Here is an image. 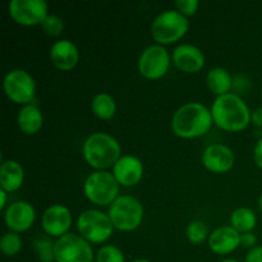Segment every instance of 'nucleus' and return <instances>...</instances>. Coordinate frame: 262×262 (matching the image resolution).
<instances>
[{"mask_svg": "<svg viewBox=\"0 0 262 262\" xmlns=\"http://www.w3.org/2000/svg\"><path fill=\"white\" fill-rule=\"evenodd\" d=\"M252 112L245 100L237 94L223 95L215 99L211 106L212 120L222 129L228 132H239L246 129L251 122Z\"/></svg>", "mask_w": 262, "mask_h": 262, "instance_id": "nucleus-1", "label": "nucleus"}, {"mask_svg": "<svg viewBox=\"0 0 262 262\" xmlns=\"http://www.w3.org/2000/svg\"><path fill=\"white\" fill-rule=\"evenodd\" d=\"M212 123L211 110L201 102H188L174 113L171 129L181 138H196L206 135Z\"/></svg>", "mask_w": 262, "mask_h": 262, "instance_id": "nucleus-2", "label": "nucleus"}, {"mask_svg": "<svg viewBox=\"0 0 262 262\" xmlns=\"http://www.w3.org/2000/svg\"><path fill=\"white\" fill-rule=\"evenodd\" d=\"M83 156L90 166L96 170H106L117 164L120 156V146L113 136L96 132L87 137L83 143Z\"/></svg>", "mask_w": 262, "mask_h": 262, "instance_id": "nucleus-3", "label": "nucleus"}, {"mask_svg": "<svg viewBox=\"0 0 262 262\" xmlns=\"http://www.w3.org/2000/svg\"><path fill=\"white\" fill-rule=\"evenodd\" d=\"M189 28L186 15L178 10L168 9L158 15L151 25V35L159 45L173 43L183 37Z\"/></svg>", "mask_w": 262, "mask_h": 262, "instance_id": "nucleus-4", "label": "nucleus"}, {"mask_svg": "<svg viewBox=\"0 0 262 262\" xmlns=\"http://www.w3.org/2000/svg\"><path fill=\"white\" fill-rule=\"evenodd\" d=\"M83 191L92 204L106 206L112 205L119 197V183L113 173L106 170H96L86 178Z\"/></svg>", "mask_w": 262, "mask_h": 262, "instance_id": "nucleus-5", "label": "nucleus"}, {"mask_svg": "<svg viewBox=\"0 0 262 262\" xmlns=\"http://www.w3.org/2000/svg\"><path fill=\"white\" fill-rule=\"evenodd\" d=\"M107 215L118 230L132 232L142 223L143 206L135 197L119 196L110 205Z\"/></svg>", "mask_w": 262, "mask_h": 262, "instance_id": "nucleus-6", "label": "nucleus"}, {"mask_svg": "<svg viewBox=\"0 0 262 262\" xmlns=\"http://www.w3.org/2000/svg\"><path fill=\"white\" fill-rule=\"evenodd\" d=\"M77 229L90 243H104L112 237L113 225L109 215L99 210H86L77 219Z\"/></svg>", "mask_w": 262, "mask_h": 262, "instance_id": "nucleus-7", "label": "nucleus"}, {"mask_svg": "<svg viewBox=\"0 0 262 262\" xmlns=\"http://www.w3.org/2000/svg\"><path fill=\"white\" fill-rule=\"evenodd\" d=\"M54 258L55 262H94V250L81 235L68 233L54 243Z\"/></svg>", "mask_w": 262, "mask_h": 262, "instance_id": "nucleus-8", "label": "nucleus"}, {"mask_svg": "<svg viewBox=\"0 0 262 262\" xmlns=\"http://www.w3.org/2000/svg\"><path fill=\"white\" fill-rule=\"evenodd\" d=\"M3 87L8 99L15 104L28 105L35 99V79L23 69H12L8 72L4 77Z\"/></svg>", "mask_w": 262, "mask_h": 262, "instance_id": "nucleus-9", "label": "nucleus"}, {"mask_svg": "<svg viewBox=\"0 0 262 262\" xmlns=\"http://www.w3.org/2000/svg\"><path fill=\"white\" fill-rule=\"evenodd\" d=\"M170 56L163 45H150L141 53L138 71L147 79H159L168 72Z\"/></svg>", "mask_w": 262, "mask_h": 262, "instance_id": "nucleus-10", "label": "nucleus"}, {"mask_svg": "<svg viewBox=\"0 0 262 262\" xmlns=\"http://www.w3.org/2000/svg\"><path fill=\"white\" fill-rule=\"evenodd\" d=\"M48 8L45 0H12L8 5L10 17L22 26L42 25L49 15Z\"/></svg>", "mask_w": 262, "mask_h": 262, "instance_id": "nucleus-11", "label": "nucleus"}, {"mask_svg": "<svg viewBox=\"0 0 262 262\" xmlns=\"http://www.w3.org/2000/svg\"><path fill=\"white\" fill-rule=\"evenodd\" d=\"M36 212L31 204L26 201L13 202L4 212V222L8 229L14 233H23L35 223Z\"/></svg>", "mask_w": 262, "mask_h": 262, "instance_id": "nucleus-12", "label": "nucleus"}, {"mask_svg": "<svg viewBox=\"0 0 262 262\" xmlns=\"http://www.w3.org/2000/svg\"><path fill=\"white\" fill-rule=\"evenodd\" d=\"M72 225L71 210L64 205H51L42 215V229L50 237L60 238L68 234Z\"/></svg>", "mask_w": 262, "mask_h": 262, "instance_id": "nucleus-13", "label": "nucleus"}, {"mask_svg": "<svg viewBox=\"0 0 262 262\" xmlns=\"http://www.w3.org/2000/svg\"><path fill=\"white\" fill-rule=\"evenodd\" d=\"M235 156L228 146L222 143H212L202 152V164L212 173H227L233 168Z\"/></svg>", "mask_w": 262, "mask_h": 262, "instance_id": "nucleus-14", "label": "nucleus"}, {"mask_svg": "<svg viewBox=\"0 0 262 262\" xmlns=\"http://www.w3.org/2000/svg\"><path fill=\"white\" fill-rule=\"evenodd\" d=\"M173 61L178 69L186 73H197L205 66V55L201 49L191 43L178 45L173 51Z\"/></svg>", "mask_w": 262, "mask_h": 262, "instance_id": "nucleus-15", "label": "nucleus"}, {"mask_svg": "<svg viewBox=\"0 0 262 262\" xmlns=\"http://www.w3.org/2000/svg\"><path fill=\"white\" fill-rule=\"evenodd\" d=\"M113 174L118 183L125 187L136 186L142 179L143 164L138 158L124 155L113 166Z\"/></svg>", "mask_w": 262, "mask_h": 262, "instance_id": "nucleus-16", "label": "nucleus"}, {"mask_svg": "<svg viewBox=\"0 0 262 262\" xmlns=\"http://www.w3.org/2000/svg\"><path fill=\"white\" fill-rule=\"evenodd\" d=\"M241 233L232 225L219 227L209 235V247L217 255H228L239 247Z\"/></svg>", "mask_w": 262, "mask_h": 262, "instance_id": "nucleus-17", "label": "nucleus"}, {"mask_svg": "<svg viewBox=\"0 0 262 262\" xmlns=\"http://www.w3.org/2000/svg\"><path fill=\"white\" fill-rule=\"evenodd\" d=\"M50 59L51 63L60 71H71L79 60L78 49L72 41L63 38L51 46Z\"/></svg>", "mask_w": 262, "mask_h": 262, "instance_id": "nucleus-18", "label": "nucleus"}, {"mask_svg": "<svg viewBox=\"0 0 262 262\" xmlns=\"http://www.w3.org/2000/svg\"><path fill=\"white\" fill-rule=\"evenodd\" d=\"M17 124L25 135H36L42 128V113L35 104L23 105L18 112Z\"/></svg>", "mask_w": 262, "mask_h": 262, "instance_id": "nucleus-19", "label": "nucleus"}, {"mask_svg": "<svg viewBox=\"0 0 262 262\" xmlns=\"http://www.w3.org/2000/svg\"><path fill=\"white\" fill-rule=\"evenodd\" d=\"M25 179L22 165L15 160H7L0 166V186L5 192H14L20 188Z\"/></svg>", "mask_w": 262, "mask_h": 262, "instance_id": "nucleus-20", "label": "nucleus"}, {"mask_svg": "<svg viewBox=\"0 0 262 262\" xmlns=\"http://www.w3.org/2000/svg\"><path fill=\"white\" fill-rule=\"evenodd\" d=\"M206 82L210 91L214 95H217V97L229 94L230 89L233 86V79L230 77L229 72L224 68H220V67L212 68L207 73Z\"/></svg>", "mask_w": 262, "mask_h": 262, "instance_id": "nucleus-21", "label": "nucleus"}, {"mask_svg": "<svg viewBox=\"0 0 262 262\" xmlns=\"http://www.w3.org/2000/svg\"><path fill=\"white\" fill-rule=\"evenodd\" d=\"M91 109L97 118L102 120L112 119L117 112V104L112 95L106 92H100L95 95L91 101Z\"/></svg>", "mask_w": 262, "mask_h": 262, "instance_id": "nucleus-22", "label": "nucleus"}, {"mask_svg": "<svg viewBox=\"0 0 262 262\" xmlns=\"http://www.w3.org/2000/svg\"><path fill=\"white\" fill-rule=\"evenodd\" d=\"M257 223V217L253 210L248 209V207H239V209L234 210L230 216V224L235 230L242 234V233L252 232Z\"/></svg>", "mask_w": 262, "mask_h": 262, "instance_id": "nucleus-23", "label": "nucleus"}, {"mask_svg": "<svg viewBox=\"0 0 262 262\" xmlns=\"http://www.w3.org/2000/svg\"><path fill=\"white\" fill-rule=\"evenodd\" d=\"M0 250L8 257L18 255L22 250V239L18 233L8 232L5 233L0 241Z\"/></svg>", "mask_w": 262, "mask_h": 262, "instance_id": "nucleus-24", "label": "nucleus"}, {"mask_svg": "<svg viewBox=\"0 0 262 262\" xmlns=\"http://www.w3.org/2000/svg\"><path fill=\"white\" fill-rule=\"evenodd\" d=\"M33 248L41 262H54V243L46 237H37L33 241Z\"/></svg>", "mask_w": 262, "mask_h": 262, "instance_id": "nucleus-25", "label": "nucleus"}, {"mask_svg": "<svg viewBox=\"0 0 262 262\" xmlns=\"http://www.w3.org/2000/svg\"><path fill=\"white\" fill-rule=\"evenodd\" d=\"M186 235L192 245H201L207 238V227L204 222L194 220L187 227Z\"/></svg>", "mask_w": 262, "mask_h": 262, "instance_id": "nucleus-26", "label": "nucleus"}, {"mask_svg": "<svg viewBox=\"0 0 262 262\" xmlns=\"http://www.w3.org/2000/svg\"><path fill=\"white\" fill-rule=\"evenodd\" d=\"M96 262H125L124 253L117 246H102L97 251Z\"/></svg>", "mask_w": 262, "mask_h": 262, "instance_id": "nucleus-27", "label": "nucleus"}, {"mask_svg": "<svg viewBox=\"0 0 262 262\" xmlns=\"http://www.w3.org/2000/svg\"><path fill=\"white\" fill-rule=\"evenodd\" d=\"M42 31L49 36H59L64 30V22L59 15L49 14L41 25Z\"/></svg>", "mask_w": 262, "mask_h": 262, "instance_id": "nucleus-28", "label": "nucleus"}, {"mask_svg": "<svg viewBox=\"0 0 262 262\" xmlns=\"http://www.w3.org/2000/svg\"><path fill=\"white\" fill-rule=\"evenodd\" d=\"M174 4H176L177 10L186 17L193 15L200 7L199 0H177Z\"/></svg>", "mask_w": 262, "mask_h": 262, "instance_id": "nucleus-29", "label": "nucleus"}, {"mask_svg": "<svg viewBox=\"0 0 262 262\" xmlns=\"http://www.w3.org/2000/svg\"><path fill=\"white\" fill-rule=\"evenodd\" d=\"M256 243H257V238H256V235L253 234L252 232L242 233V234H241V239H239L241 247L250 248L251 250V248L256 247Z\"/></svg>", "mask_w": 262, "mask_h": 262, "instance_id": "nucleus-30", "label": "nucleus"}, {"mask_svg": "<svg viewBox=\"0 0 262 262\" xmlns=\"http://www.w3.org/2000/svg\"><path fill=\"white\" fill-rule=\"evenodd\" d=\"M245 262H262V246L251 248L246 255Z\"/></svg>", "mask_w": 262, "mask_h": 262, "instance_id": "nucleus-31", "label": "nucleus"}, {"mask_svg": "<svg viewBox=\"0 0 262 262\" xmlns=\"http://www.w3.org/2000/svg\"><path fill=\"white\" fill-rule=\"evenodd\" d=\"M253 161L258 168L262 169V137L256 142L253 148Z\"/></svg>", "mask_w": 262, "mask_h": 262, "instance_id": "nucleus-32", "label": "nucleus"}, {"mask_svg": "<svg viewBox=\"0 0 262 262\" xmlns=\"http://www.w3.org/2000/svg\"><path fill=\"white\" fill-rule=\"evenodd\" d=\"M251 122L257 127L262 128V106L253 110L252 114H251Z\"/></svg>", "mask_w": 262, "mask_h": 262, "instance_id": "nucleus-33", "label": "nucleus"}, {"mask_svg": "<svg viewBox=\"0 0 262 262\" xmlns=\"http://www.w3.org/2000/svg\"><path fill=\"white\" fill-rule=\"evenodd\" d=\"M7 193L4 189H0V197H2V202H0V210H4L7 206Z\"/></svg>", "mask_w": 262, "mask_h": 262, "instance_id": "nucleus-34", "label": "nucleus"}, {"mask_svg": "<svg viewBox=\"0 0 262 262\" xmlns=\"http://www.w3.org/2000/svg\"><path fill=\"white\" fill-rule=\"evenodd\" d=\"M258 209H260V211L262 212V194L260 196V199H258Z\"/></svg>", "mask_w": 262, "mask_h": 262, "instance_id": "nucleus-35", "label": "nucleus"}, {"mask_svg": "<svg viewBox=\"0 0 262 262\" xmlns=\"http://www.w3.org/2000/svg\"><path fill=\"white\" fill-rule=\"evenodd\" d=\"M132 262H151V261L145 260V258H138V260H135V261H132Z\"/></svg>", "mask_w": 262, "mask_h": 262, "instance_id": "nucleus-36", "label": "nucleus"}, {"mask_svg": "<svg viewBox=\"0 0 262 262\" xmlns=\"http://www.w3.org/2000/svg\"><path fill=\"white\" fill-rule=\"evenodd\" d=\"M220 262H239V261L233 260V258H228V260H223V261H220Z\"/></svg>", "mask_w": 262, "mask_h": 262, "instance_id": "nucleus-37", "label": "nucleus"}]
</instances>
